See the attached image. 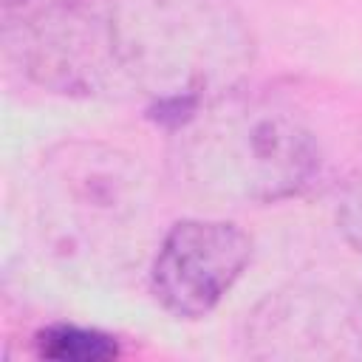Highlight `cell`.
I'll return each mask as SVG.
<instances>
[{"instance_id":"cell-1","label":"cell","mask_w":362,"mask_h":362,"mask_svg":"<svg viewBox=\"0 0 362 362\" xmlns=\"http://www.w3.org/2000/svg\"><path fill=\"white\" fill-rule=\"evenodd\" d=\"M167 164L189 195L249 206L303 195L322 170V150L286 105L232 88L173 119Z\"/></svg>"},{"instance_id":"cell-2","label":"cell","mask_w":362,"mask_h":362,"mask_svg":"<svg viewBox=\"0 0 362 362\" xmlns=\"http://www.w3.org/2000/svg\"><path fill=\"white\" fill-rule=\"evenodd\" d=\"M34 212L54 263L82 280H113L144 255L153 184L144 164L122 147L62 141L37 170Z\"/></svg>"},{"instance_id":"cell-3","label":"cell","mask_w":362,"mask_h":362,"mask_svg":"<svg viewBox=\"0 0 362 362\" xmlns=\"http://www.w3.org/2000/svg\"><path fill=\"white\" fill-rule=\"evenodd\" d=\"M136 96L170 107L238 88L252 65V34L226 0H107Z\"/></svg>"},{"instance_id":"cell-4","label":"cell","mask_w":362,"mask_h":362,"mask_svg":"<svg viewBox=\"0 0 362 362\" xmlns=\"http://www.w3.org/2000/svg\"><path fill=\"white\" fill-rule=\"evenodd\" d=\"M6 40L20 71L51 93L136 96L107 0H51L11 23Z\"/></svg>"},{"instance_id":"cell-5","label":"cell","mask_w":362,"mask_h":362,"mask_svg":"<svg viewBox=\"0 0 362 362\" xmlns=\"http://www.w3.org/2000/svg\"><path fill=\"white\" fill-rule=\"evenodd\" d=\"M249 359H362V300L297 283L269 291L246 317Z\"/></svg>"},{"instance_id":"cell-6","label":"cell","mask_w":362,"mask_h":362,"mask_svg":"<svg viewBox=\"0 0 362 362\" xmlns=\"http://www.w3.org/2000/svg\"><path fill=\"white\" fill-rule=\"evenodd\" d=\"M252 260V238L232 221L184 218L173 223L150 263L156 303L178 320H201L218 308Z\"/></svg>"},{"instance_id":"cell-7","label":"cell","mask_w":362,"mask_h":362,"mask_svg":"<svg viewBox=\"0 0 362 362\" xmlns=\"http://www.w3.org/2000/svg\"><path fill=\"white\" fill-rule=\"evenodd\" d=\"M37 354L59 362H102L119 356V345L110 334L82 325H48L37 334Z\"/></svg>"},{"instance_id":"cell-8","label":"cell","mask_w":362,"mask_h":362,"mask_svg":"<svg viewBox=\"0 0 362 362\" xmlns=\"http://www.w3.org/2000/svg\"><path fill=\"white\" fill-rule=\"evenodd\" d=\"M337 229L362 255V170L348 175L337 201Z\"/></svg>"},{"instance_id":"cell-9","label":"cell","mask_w":362,"mask_h":362,"mask_svg":"<svg viewBox=\"0 0 362 362\" xmlns=\"http://www.w3.org/2000/svg\"><path fill=\"white\" fill-rule=\"evenodd\" d=\"M28 0H3V6H6V11H11V8H17V6H25Z\"/></svg>"},{"instance_id":"cell-10","label":"cell","mask_w":362,"mask_h":362,"mask_svg":"<svg viewBox=\"0 0 362 362\" xmlns=\"http://www.w3.org/2000/svg\"><path fill=\"white\" fill-rule=\"evenodd\" d=\"M359 300H362V294H359Z\"/></svg>"}]
</instances>
